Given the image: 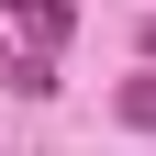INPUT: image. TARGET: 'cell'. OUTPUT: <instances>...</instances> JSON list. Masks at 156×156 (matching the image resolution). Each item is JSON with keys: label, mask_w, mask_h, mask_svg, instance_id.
<instances>
[{"label": "cell", "mask_w": 156, "mask_h": 156, "mask_svg": "<svg viewBox=\"0 0 156 156\" xmlns=\"http://www.w3.org/2000/svg\"><path fill=\"white\" fill-rule=\"evenodd\" d=\"M0 11H11V23H23V45H67V34H78V11H67V0H0Z\"/></svg>", "instance_id": "obj_1"}, {"label": "cell", "mask_w": 156, "mask_h": 156, "mask_svg": "<svg viewBox=\"0 0 156 156\" xmlns=\"http://www.w3.org/2000/svg\"><path fill=\"white\" fill-rule=\"evenodd\" d=\"M112 123H123V134H156V67H145V78H123V89H112Z\"/></svg>", "instance_id": "obj_2"}, {"label": "cell", "mask_w": 156, "mask_h": 156, "mask_svg": "<svg viewBox=\"0 0 156 156\" xmlns=\"http://www.w3.org/2000/svg\"><path fill=\"white\" fill-rule=\"evenodd\" d=\"M11 78H23V45H0V89H11Z\"/></svg>", "instance_id": "obj_3"}, {"label": "cell", "mask_w": 156, "mask_h": 156, "mask_svg": "<svg viewBox=\"0 0 156 156\" xmlns=\"http://www.w3.org/2000/svg\"><path fill=\"white\" fill-rule=\"evenodd\" d=\"M145 67H156V11H145Z\"/></svg>", "instance_id": "obj_4"}]
</instances>
